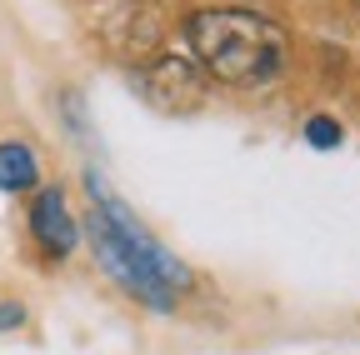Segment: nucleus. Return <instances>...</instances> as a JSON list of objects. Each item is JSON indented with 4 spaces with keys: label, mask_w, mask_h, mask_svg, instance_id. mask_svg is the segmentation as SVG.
<instances>
[{
    "label": "nucleus",
    "mask_w": 360,
    "mask_h": 355,
    "mask_svg": "<svg viewBox=\"0 0 360 355\" xmlns=\"http://www.w3.org/2000/svg\"><path fill=\"white\" fill-rule=\"evenodd\" d=\"M20 321H25L20 305H0V330H11V325H20Z\"/></svg>",
    "instance_id": "7"
},
{
    "label": "nucleus",
    "mask_w": 360,
    "mask_h": 355,
    "mask_svg": "<svg viewBox=\"0 0 360 355\" xmlns=\"http://www.w3.org/2000/svg\"><path fill=\"white\" fill-rule=\"evenodd\" d=\"M340 141H345L340 120H330V115H310V120H305V146H315V150H335Z\"/></svg>",
    "instance_id": "6"
},
{
    "label": "nucleus",
    "mask_w": 360,
    "mask_h": 355,
    "mask_svg": "<svg viewBox=\"0 0 360 355\" xmlns=\"http://www.w3.org/2000/svg\"><path fill=\"white\" fill-rule=\"evenodd\" d=\"M85 191H90V200H96V210H90V220H85V231H90V245H96L101 271H105L125 295H135L141 305H150V310H175L180 290L191 285L186 260L170 255V250L141 226V220L130 215V205L105 186V175L90 170V175H85Z\"/></svg>",
    "instance_id": "1"
},
{
    "label": "nucleus",
    "mask_w": 360,
    "mask_h": 355,
    "mask_svg": "<svg viewBox=\"0 0 360 355\" xmlns=\"http://www.w3.org/2000/svg\"><path fill=\"white\" fill-rule=\"evenodd\" d=\"M135 80L155 110H200L205 91H210V75L195 65V56H175V51H155L146 65H135Z\"/></svg>",
    "instance_id": "3"
},
{
    "label": "nucleus",
    "mask_w": 360,
    "mask_h": 355,
    "mask_svg": "<svg viewBox=\"0 0 360 355\" xmlns=\"http://www.w3.org/2000/svg\"><path fill=\"white\" fill-rule=\"evenodd\" d=\"M195 65L220 85H260L285 65V30L255 11L205 6L186 20Z\"/></svg>",
    "instance_id": "2"
},
{
    "label": "nucleus",
    "mask_w": 360,
    "mask_h": 355,
    "mask_svg": "<svg viewBox=\"0 0 360 355\" xmlns=\"http://www.w3.org/2000/svg\"><path fill=\"white\" fill-rule=\"evenodd\" d=\"M40 186V160L30 146L20 141H6L0 146V191H30Z\"/></svg>",
    "instance_id": "5"
},
{
    "label": "nucleus",
    "mask_w": 360,
    "mask_h": 355,
    "mask_svg": "<svg viewBox=\"0 0 360 355\" xmlns=\"http://www.w3.org/2000/svg\"><path fill=\"white\" fill-rule=\"evenodd\" d=\"M30 235L40 240L45 255H56V260L75 250L80 226H75V215H70V205H65V191L45 186V191L35 195V205H30Z\"/></svg>",
    "instance_id": "4"
},
{
    "label": "nucleus",
    "mask_w": 360,
    "mask_h": 355,
    "mask_svg": "<svg viewBox=\"0 0 360 355\" xmlns=\"http://www.w3.org/2000/svg\"><path fill=\"white\" fill-rule=\"evenodd\" d=\"M355 6H360V0H355Z\"/></svg>",
    "instance_id": "8"
}]
</instances>
